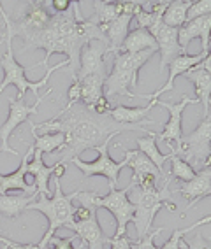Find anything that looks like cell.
<instances>
[{
    "label": "cell",
    "instance_id": "cell-1",
    "mask_svg": "<svg viewBox=\"0 0 211 249\" xmlns=\"http://www.w3.org/2000/svg\"><path fill=\"white\" fill-rule=\"evenodd\" d=\"M30 128L34 132L40 130L42 134H53L58 132L63 134L65 142L60 149V163L71 161L72 158L79 156V153L86 149H95L100 144H104L108 139H115V135H120L121 132H143L146 135H152L146 126L139 124H120L113 120L111 116H97L95 112L88 111L81 102L74 106H65L58 114L48 121L34 124L32 121Z\"/></svg>",
    "mask_w": 211,
    "mask_h": 249
},
{
    "label": "cell",
    "instance_id": "cell-2",
    "mask_svg": "<svg viewBox=\"0 0 211 249\" xmlns=\"http://www.w3.org/2000/svg\"><path fill=\"white\" fill-rule=\"evenodd\" d=\"M155 53H157L155 49H146L141 53L113 54V69L104 81V97L108 100H111L113 97L137 98V93H132V88L137 86V74Z\"/></svg>",
    "mask_w": 211,
    "mask_h": 249
},
{
    "label": "cell",
    "instance_id": "cell-3",
    "mask_svg": "<svg viewBox=\"0 0 211 249\" xmlns=\"http://www.w3.org/2000/svg\"><path fill=\"white\" fill-rule=\"evenodd\" d=\"M169 184H171V178L167 176L164 179L162 188L157 186L153 190H141L137 186H132L134 192H129V202L134 205V216H132L131 223H134L135 231H137V240H141L152 231L153 219L162 207L176 211Z\"/></svg>",
    "mask_w": 211,
    "mask_h": 249
},
{
    "label": "cell",
    "instance_id": "cell-4",
    "mask_svg": "<svg viewBox=\"0 0 211 249\" xmlns=\"http://www.w3.org/2000/svg\"><path fill=\"white\" fill-rule=\"evenodd\" d=\"M55 179V195L53 198H48L44 195H39V200H34L30 205L27 207V211H39L48 218V230H46L44 237L40 239V242L37 244L39 249H51L48 246L51 237L57 235V231L60 228H71L72 230V213H74V205H72V200L76 198L77 192H72L71 195H65L62 192V184H60L58 178Z\"/></svg>",
    "mask_w": 211,
    "mask_h": 249
},
{
    "label": "cell",
    "instance_id": "cell-5",
    "mask_svg": "<svg viewBox=\"0 0 211 249\" xmlns=\"http://www.w3.org/2000/svg\"><path fill=\"white\" fill-rule=\"evenodd\" d=\"M0 42H4V44L7 46V48H5L4 58H2V62H0V65H2V69H4V79H2V83H0V95L4 93V89L7 88V86H16V88H18V95H16V98H18V100H25V93H27V89H32V91L37 95V91H39L42 86L48 85V79H50V76L55 71H58V69H63V67H69V62L67 60H63V62L57 63V65H53V67L48 69L46 74H44V77H42L40 81L32 83V81L27 79V76H25V71H27V69L23 67V65H19V63L16 62V58H14L13 36H9L7 32H2V39H0Z\"/></svg>",
    "mask_w": 211,
    "mask_h": 249
},
{
    "label": "cell",
    "instance_id": "cell-6",
    "mask_svg": "<svg viewBox=\"0 0 211 249\" xmlns=\"http://www.w3.org/2000/svg\"><path fill=\"white\" fill-rule=\"evenodd\" d=\"M132 182H129L123 190H111L106 196H100L97 192H77L76 198L83 207H95V209H108L116 219V231L115 237L127 235V227L134 216V205L129 202V192L132 190Z\"/></svg>",
    "mask_w": 211,
    "mask_h": 249
},
{
    "label": "cell",
    "instance_id": "cell-7",
    "mask_svg": "<svg viewBox=\"0 0 211 249\" xmlns=\"http://www.w3.org/2000/svg\"><path fill=\"white\" fill-rule=\"evenodd\" d=\"M210 142H211V120L210 116H204L197 128L190 132L189 135H183L180 141V146L171 147V155L183 158L187 163H190L195 170V167H208L210 165Z\"/></svg>",
    "mask_w": 211,
    "mask_h": 249
},
{
    "label": "cell",
    "instance_id": "cell-8",
    "mask_svg": "<svg viewBox=\"0 0 211 249\" xmlns=\"http://www.w3.org/2000/svg\"><path fill=\"white\" fill-rule=\"evenodd\" d=\"M0 14L4 19L5 32L9 36H13V39L14 37H21L23 40L36 36L37 32L44 30L50 23L51 16H53L50 13V2H28V9L16 19L7 18V13L0 4Z\"/></svg>",
    "mask_w": 211,
    "mask_h": 249
},
{
    "label": "cell",
    "instance_id": "cell-9",
    "mask_svg": "<svg viewBox=\"0 0 211 249\" xmlns=\"http://www.w3.org/2000/svg\"><path fill=\"white\" fill-rule=\"evenodd\" d=\"M113 139H108L104 144H100L99 147H95V151H99V158L94 161H83L79 156L72 158V163L76 165L77 169L83 172L85 178H92V176H102L108 179L109 190H116V182L120 172L127 167V160L123 158L121 161L113 160L109 155V142Z\"/></svg>",
    "mask_w": 211,
    "mask_h": 249
},
{
    "label": "cell",
    "instance_id": "cell-10",
    "mask_svg": "<svg viewBox=\"0 0 211 249\" xmlns=\"http://www.w3.org/2000/svg\"><path fill=\"white\" fill-rule=\"evenodd\" d=\"M50 93H53V89L48 88L42 97L37 98V102L34 104V106H27V104H25V100H18V98H13V97L7 98V102H9V116H7L5 123L0 126V141H2L0 151L11 153V155L18 156V151H14L13 147L9 146L11 134H13L14 130L18 128L21 123L28 121V116H30V114H37V107L42 104V100H44L46 97H50Z\"/></svg>",
    "mask_w": 211,
    "mask_h": 249
},
{
    "label": "cell",
    "instance_id": "cell-11",
    "mask_svg": "<svg viewBox=\"0 0 211 249\" xmlns=\"http://www.w3.org/2000/svg\"><path fill=\"white\" fill-rule=\"evenodd\" d=\"M111 54L108 42L88 40L79 49V69L76 79L81 81L88 76H99L106 79V58Z\"/></svg>",
    "mask_w": 211,
    "mask_h": 249
},
{
    "label": "cell",
    "instance_id": "cell-12",
    "mask_svg": "<svg viewBox=\"0 0 211 249\" xmlns=\"http://www.w3.org/2000/svg\"><path fill=\"white\" fill-rule=\"evenodd\" d=\"M193 104H197V100H195V98L187 97V95H183L178 104L164 102V100L157 98V100H155V106L166 107L167 111H169V121H167V124L164 126V130H162L160 134H157V139H160L162 142H166L169 147H174V144L173 142H176V147L180 146V141H181V137H183L181 116H183L185 107L193 106Z\"/></svg>",
    "mask_w": 211,
    "mask_h": 249
},
{
    "label": "cell",
    "instance_id": "cell-13",
    "mask_svg": "<svg viewBox=\"0 0 211 249\" xmlns=\"http://www.w3.org/2000/svg\"><path fill=\"white\" fill-rule=\"evenodd\" d=\"M152 37L157 42V49L160 51V72L174 60L176 56L183 54L180 44H178V28L166 27L164 23L157 21L148 28Z\"/></svg>",
    "mask_w": 211,
    "mask_h": 249
},
{
    "label": "cell",
    "instance_id": "cell-14",
    "mask_svg": "<svg viewBox=\"0 0 211 249\" xmlns=\"http://www.w3.org/2000/svg\"><path fill=\"white\" fill-rule=\"evenodd\" d=\"M210 56V53H199V54H180V56H176L167 69H169V79L166 81V85L158 88L157 91H153V93L148 95H143L141 98H146V100H157L162 93H166V91H173L174 89V79L178 76H183L185 72L193 69L195 65H199L201 62H204L206 58Z\"/></svg>",
    "mask_w": 211,
    "mask_h": 249
},
{
    "label": "cell",
    "instance_id": "cell-15",
    "mask_svg": "<svg viewBox=\"0 0 211 249\" xmlns=\"http://www.w3.org/2000/svg\"><path fill=\"white\" fill-rule=\"evenodd\" d=\"M183 77L189 83H192L195 86V93H197V102H201V106L204 107V116H210V93H211V67H210V56L201 62L199 65H195L193 69L187 71L183 74Z\"/></svg>",
    "mask_w": 211,
    "mask_h": 249
},
{
    "label": "cell",
    "instance_id": "cell-16",
    "mask_svg": "<svg viewBox=\"0 0 211 249\" xmlns=\"http://www.w3.org/2000/svg\"><path fill=\"white\" fill-rule=\"evenodd\" d=\"M178 192L181 193V196L187 198L189 205L185 207V213H189L193 205L197 204L199 200H202L204 196L211 195V167H204L199 170L193 179L187 182H180L178 184Z\"/></svg>",
    "mask_w": 211,
    "mask_h": 249
},
{
    "label": "cell",
    "instance_id": "cell-17",
    "mask_svg": "<svg viewBox=\"0 0 211 249\" xmlns=\"http://www.w3.org/2000/svg\"><path fill=\"white\" fill-rule=\"evenodd\" d=\"M72 230H74V235L79 237L81 244L86 249H104L109 239V237H104V231L97 219V209L92 211L90 216L83 221H74Z\"/></svg>",
    "mask_w": 211,
    "mask_h": 249
},
{
    "label": "cell",
    "instance_id": "cell-18",
    "mask_svg": "<svg viewBox=\"0 0 211 249\" xmlns=\"http://www.w3.org/2000/svg\"><path fill=\"white\" fill-rule=\"evenodd\" d=\"M137 5H139V2H102V0H95V13L88 19L97 27H104V25L115 21L123 14H134Z\"/></svg>",
    "mask_w": 211,
    "mask_h": 249
},
{
    "label": "cell",
    "instance_id": "cell-19",
    "mask_svg": "<svg viewBox=\"0 0 211 249\" xmlns=\"http://www.w3.org/2000/svg\"><path fill=\"white\" fill-rule=\"evenodd\" d=\"M32 153H34V144L28 146V151L25 153L21 160V165L11 174H0V195H5L11 190H21L25 195H37V188L27 184L25 178H27V163L30 160Z\"/></svg>",
    "mask_w": 211,
    "mask_h": 249
},
{
    "label": "cell",
    "instance_id": "cell-20",
    "mask_svg": "<svg viewBox=\"0 0 211 249\" xmlns=\"http://www.w3.org/2000/svg\"><path fill=\"white\" fill-rule=\"evenodd\" d=\"M27 176L32 178V181H34V184L37 188V193L48 196V193H50L48 182H50V178L53 176V165L48 167L42 161V153L39 149H36V147H34V153H32L30 160L27 163Z\"/></svg>",
    "mask_w": 211,
    "mask_h": 249
},
{
    "label": "cell",
    "instance_id": "cell-21",
    "mask_svg": "<svg viewBox=\"0 0 211 249\" xmlns=\"http://www.w3.org/2000/svg\"><path fill=\"white\" fill-rule=\"evenodd\" d=\"M153 107H155V100H150V104L146 107L116 106V107H111L109 116L120 124H139V126H144V123H148V124L157 123L155 120H148V121L144 120V118L150 114V111H152Z\"/></svg>",
    "mask_w": 211,
    "mask_h": 249
},
{
    "label": "cell",
    "instance_id": "cell-22",
    "mask_svg": "<svg viewBox=\"0 0 211 249\" xmlns=\"http://www.w3.org/2000/svg\"><path fill=\"white\" fill-rule=\"evenodd\" d=\"M131 23H132V14H123V16L116 18L115 21L100 27L102 34L106 36V40H108L109 49H111V54L120 51L123 40H125V37L131 32Z\"/></svg>",
    "mask_w": 211,
    "mask_h": 249
},
{
    "label": "cell",
    "instance_id": "cell-23",
    "mask_svg": "<svg viewBox=\"0 0 211 249\" xmlns=\"http://www.w3.org/2000/svg\"><path fill=\"white\" fill-rule=\"evenodd\" d=\"M211 28V14L208 16H202L197 19H190V21H185L180 28H178V44H180L183 54H187V49L189 44L192 42L195 37H201L202 34L210 32Z\"/></svg>",
    "mask_w": 211,
    "mask_h": 249
},
{
    "label": "cell",
    "instance_id": "cell-24",
    "mask_svg": "<svg viewBox=\"0 0 211 249\" xmlns=\"http://www.w3.org/2000/svg\"><path fill=\"white\" fill-rule=\"evenodd\" d=\"M123 156H125L127 160V167L132 169V179H137V178H143V176H153V178H157L158 181L160 179H166L158 172V169L152 161L146 158L141 151L134 149V151H123Z\"/></svg>",
    "mask_w": 211,
    "mask_h": 249
},
{
    "label": "cell",
    "instance_id": "cell-25",
    "mask_svg": "<svg viewBox=\"0 0 211 249\" xmlns=\"http://www.w3.org/2000/svg\"><path fill=\"white\" fill-rule=\"evenodd\" d=\"M146 49L158 51L155 39H153L148 30L134 28V30L129 32V36L125 37V40H123V44H121L118 53H141V51H146Z\"/></svg>",
    "mask_w": 211,
    "mask_h": 249
},
{
    "label": "cell",
    "instance_id": "cell-26",
    "mask_svg": "<svg viewBox=\"0 0 211 249\" xmlns=\"http://www.w3.org/2000/svg\"><path fill=\"white\" fill-rule=\"evenodd\" d=\"M135 144H137V151L143 153L146 158H148L150 161H152L155 167L158 169V172L164 176V178H167L166 170H164V163H166L169 158H171V153L169 155H162L160 151H158L157 147V134L153 132L152 135H146V137H137L135 139Z\"/></svg>",
    "mask_w": 211,
    "mask_h": 249
},
{
    "label": "cell",
    "instance_id": "cell-27",
    "mask_svg": "<svg viewBox=\"0 0 211 249\" xmlns=\"http://www.w3.org/2000/svg\"><path fill=\"white\" fill-rule=\"evenodd\" d=\"M36 200V195H0V213L5 218L16 219L23 211Z\"/></svg>",
    "mask_w": 211,
    "mask_h": 249
},
{
    "label": "cell",
    "instance_id": "cell-28",
    "mask_svg": "<svg viewBox=\"0 0 211 249\" xmlns=\"http://www.w3.org/2000/svg\"><path fill=\"white\" fill-rule=\"evenodd\" d=\"M77 81V79H76ZM104 77H99V76H88L85 79L79 81V89H81V100L79 102L92 111V107L94 104L102 97V88H104Z\"/></svg>",
    "mask_w": 211,
    "mask_h": 249
},
{
    "label": "cell",
    "instance_id": "cell-29",
    "mask_svg": "<svg viewBox=\"0 0 211 249\" xmlns=\"http://www.w3.org/2000/svg\"><path fill=\"white\" fill-rule=\"evenodd\" d=\"M192 0H173L169 2L167 9L162 14V23L166 27L180 28L187 21V11H189Z\"/></svg>",
    "mask_w": 211,
    "mask_h": 249
},
{
    "label": "cell",
    "instance_id": "cell-30",
    "mask_svg": "<svg viewBox=\"0 0 211 249\" xmlns=\"http://www.w3.org/2000/svg\"><path fill=\"white\" fill-rule=\"evenodd\" d=\"M34 134V132H32ZM34 139H36V144L34 147L39 149L42 155L44 153H58L62 149L63 142H65V137L63 134H58V132H53V134H34Z\"/></svg>",
    "mask_w": 211,
    "mask_h": 249
},
{
    "label": "cell",
    "instance_id": "cell-31",
    "mask_svg": "<svg viewBox=\"0 0 211 249\" xmlns=\"http://www.w3.org/2000/svg\"><path fill=\"white\" fill-rule=\"evenodd\" d=\"M169 160H171V172L167 174V176L171 179H178L180 182H187V181H190V179H193V176L197 174L193 170L192 165L187 163L180 156L171 155Z\"/></svg>",
    "mask_w": 211,
    "mask_h": 249
},
{
    "label": "cell",
    "instance_id": "cell-32",
    "mask_svg": "<svg viewBox=\"0 0 211 249\" xmlns=\"http://www.w3.org/2000/svg\"><path fill=\"white\" fill-rule=\"evenodd\" d=\"M210 223H211V216L208 214L206 218L199 219L197 223H193V225H190V227H187V228H178V230L173 231V235L169 237V240H166V242H164V244H162L158 249H180L181 240H183L185 233H190V231H193L195 228L202 227V225H210Z\"/></svg>",
    "mask_w": 211,
    "mask_h": 249
},
{
    "label": "cell",
    "instance_id": "cell-33",
    "mask_svg": "<svg viewBox=\"0 0 211 249\" xmlns=\"http://www.w3.org/2000/svg\"><path fill=\"white\" fill-rule=\"evenodd\" d=\"M211 14V2L210 0H197V2H192L187 11V21L190 19H197L202 16H208Z\"/></svg>",
    "mask_w": 211,
    "mask_h": 249
},
{
    "label": "cell",
    "instance_id": "cell-34",
    "mask_svg": "<svg viewBox=\"0 0 211 249\" xmlns=\"http://www.w3.org/2000/svg\"><path fill=\"white\" fill-rule=\"evenodd\" d=\"M162 230H164V227H160V228H157V230L150 231V233L146 237H143L141 240L134 242L131 249H158L157 246H155V242H153V240H155V237H157Z\"/></svg>",
    "mask_w": 211,
    "mask_h": 249
},
{
    "label": "cell",
    "instance_id": "cell-35",
    "mask_svg": "<svg viewBox=\"0 0 211 249\" xmlns=\"http://www.w3.org/2000/svg\"><path fill=\"white\" fill-rule=\"evenodd\" d=\"M76 239H77L76 235H71V237H67V239L55 235L50 239L48 246H50L51 249H76V246H74V240Z\"/></svg>",
    "mask_w": 211,
    "mask_h": 249
},
{
    "label": "cell",
    "instance_id": "cell-36",
    "mask_svg": "<svg viewBox=\"0 0 211 249\" xmlns=\"http://www.w3.org/2000/svg\"><path fill=\"white\" fill-rule=\"evenodd\" d=\"M180 249H210V242H208V240H204V237L197 233V235L193 237L192 240H189V242L181 240Z\"/></svg>",
    "mask_w": 211,
    "mask_h": 249
},
{
    "label": "cell",
    "instance_id": "cell-37",
    "mask_svg": "<svg viewBox=\"0 0 211 249\" xmlns=\"http://www.w3.org/2000/svg\"><path fill=\"white\" fill-rule=\"evenodd\" d=\"M109 111H111V102H109L104 95L94 104V107H92V112H95L97 116H108Z\"/></svg>",
    "mask_w": 211,
    "mask_h": 249
},
{
    "label": "cell",
    "instance_id": "cell-38",
    "mask_svg": "<svg viewBox=\"0 0 211 249\" xmlns=\"http://www.w3.org/2000/svg\"><path fill=\"white\" fill-rule=\"evenodd\" d=\"M108 242L111 244V249H131L132 248V239L129 235L111 237V239H108Z\"/></svg>",
    "mask_w": 211,
    "mask_h": 249
},
{
    "label": "cell",
    "instance_id": "cell-39",
    "mask_svg": "<svg viewBox=\"0 0 211 249\" xmlns=\"http://www.w3.org/2000/svg\"><path fill=\"white\" fill-rule=\"evenodd\" d=\"M67 95H69V102L67 106H74L81 100V89H79V81H72V85L69 86L67 89Z\"/></svg>",
    "mask_w": 211,
    "mask_h": 249
},
{
    "label": "cell",
    "instance_id": "cell-40",
    "mask_svg": "<svg viewBox=\"0 0 211 249\" xmlns=\"http://www.w3.org/2000/svg\"><path fill=\"white\" fill-rule=\"evenodd\" d=\"M71 4L69 0H50V7L55 11V14H62V13H67L71 9Z\"/></svg>",
    "mask_w": 211,
    "mask_h": 249
},
{
    "label": "cell",
    "instance_id": "cell-41",
    "mask_svg": "<svg viewBox=\"0 0 211 249\" xmlns=\"http://www.w3.org/2000/svg\"><path fill=\"white\" fill-rule=\"evenodd\" d=\"M0 242H2L7 249H39L37 248V244H18V242H14V240H9V239H4V237H0Z\"/></svg>",
    "mask_w": 211,
    "mask_h": 249
},
{
    "label": "cell",
    "instance_id": "cell-42",
    "mask_svg": "<svg viewBox=\"0 0 211 249\" xmlns=\"http://www.w3.org/2000/svg\"><path fill=\"white\" fill-rule=\"evenodd\" d=\"M67 172V165L65 163H60V161H57V163L53 165V176L51 178H63V174Z\"/></svg>",
    "mask_w": 211,
    "mask_h": 249
},
{
    "label": "cell",
    "instance_id": "cell-43",
    "mask_svg": "<svg viewBox=\"0 0 211 249\" xmlns=\"http://www.w3.org/2000/svg\"><path fill=\"white\" fill-rule=\"evenodd\" d=\"M0 233H2V231H0Z\"/></svg>",
    "mask_w": 211,
    "mask_h": 249
},
{
    "label": "cell",
    "instance_id": "cell-44",
    "mask_svg": "<svg viewBox=\"0 0 211 249\" xmlns=\"http://www.w3.org/2000/svg\"><path fill=\"white\" fill-rule=\"evenodd\" d=\"M0 153H2V151H0Z\"/></svg>",
    "mask_w": 211,
    "mask_h": 249
}]
</instances>
